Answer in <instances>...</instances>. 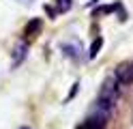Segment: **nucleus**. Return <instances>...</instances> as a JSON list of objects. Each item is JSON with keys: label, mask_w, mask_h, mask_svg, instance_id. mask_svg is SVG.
Returning <instances> with one entry per match:
<instances>
[{"label": "nucleus", "mask_w": 133, "mask_h": 129, "mask_svg": "<svg viewBox=\"0 0 133 129\" xmlns=\"http://www.w3.org/2000/svg\"><path fill=\"white\" fill-rule=\"evenodd\" d=\"M79 52H82V45L79 43H62V54L71 60H79Z\"/></svg>", "instance_id": "nucleus-5"}, {"label": "nucleus", "mask_w": 133, "mask_h": 129, "mask_svg": "<svg viewBox=\"0 0 133 129\" xmlns=\"http://www.w3.org/2000/svg\"><path fill=\"white\" fill-rule=\"evenodd\" d=\"M114 75H116V80H118L122 86L131 84V82H133V63H122V65H118V67H116V71H114Z\"/></svg>", "instance_id": "nucleus-3"}, {"label": "nucleus", "mask_w": 133, "mask_h": 129, "mask_svg": "<svg viewBox=\"0 0 133 129\" xmlns=\"http://www.w3.org/2000/svg\"><path fill=\"white\" fill-rule=\"evenodd\" d=\"M19 129H30V127H19Z\"/></svg>", "instance_id": "nucleus-10"}, {"label": "nucleus", "mask_w": 133, "mask_h": 129, "mask_svg": "<svg viewBox=\"0 0 133 129\" xmlns=\"http://www.w3.org/2000/svg\"><path fill=\"white\" fill-rule=\"evenodd\" d=\"M71 7H73V0H56V9L60 13H66Z\"/></svg>", "instance_id": "nucleus-7"}, {"label": "nucleus", "mask_w": 133, "mask_h": 129, "mask_svg": "<svg viewBox=\"0 0 133 129\" xmlns=\"http://www.w3.org/2000/svg\"><path fill=\"white\" fill-rule=\"evenodd\" d=\"M101 45H103V39H101V37H97V39L92 41V45H90V52H88V58H95V56L99 54V50H101Z\"/></svg>", "instance_id": "nucleus-6"}, {"label": "nucleus", "mask_w": 133, "mask_h": 129, "mask_svg": "<svg viewBox=\"0 0 133 129\" xmlns=\"http://www.w3.org/2000/svg\"><path fill=\"white\" fill-rule=\"evenodd\" d=\"M107 118H110V114H105V112L97 110L95 114L88 116L77 129H105V127H107Z\"/></svg>", "instance_id": "nucleus-2"}, {"label": "nucleus", "mask_w": 133, "mask_h": 129, "mask_svg": "<svg viewBox=\"0 0 133 129\" xmlns=\"http://www.w3.org/2000/svg\"><path fill=\"white\" fill-rule=\"evenodd\" d=\"M26 56H28V43L26 41L15 43V47L11 52V67H19L24 60H26Z\"/></svg>", "instance_id": "nucleus-4"}, {"label": "nucleus", "mask_w": 133, "mask_h": 129, "mask_svg": "<svg viewBox=\"0 0 133 129\" xmlns=\"http://www.w3.org/2000/svg\"><path fill=\"white\" fill-rule=\"evenodd\" d=\"M39 28H41V22H39V20H32V22L26 26V34H37Z\"/></svg>", "instance_id": "nucleus-8"}, {"label": "nucleus", "mask_w": 133, "mask_h": 129, "mask_svg": "<svg viewBox=\"0 0 133 129\" xmlns=\"http://www.w3.org/2000/svg\"><path fill=\"white\" fill-rule=\"evenodd\" d=\"M120 82L116 80V75L105 77V82L101 84V90L97 95V110L105 112V114H112V110L118 101V95H120Z\"/></svg>", "instance_id": "nucleus-1"}, {"label": "nucleus", "mask_w": 133, "mask_h": 129, "mask_svg": "<svg viewBox=\"0 0 133 129\" xmlns=\"http://www.w3.org/2000/svg\"><path fill=\"white\" fill-rule=\"evenodd\" d=\"M17 2H22V4H32L35 0H17Z\"/></svg>", "instance_id": "nucleus-9"}]
</instances>
